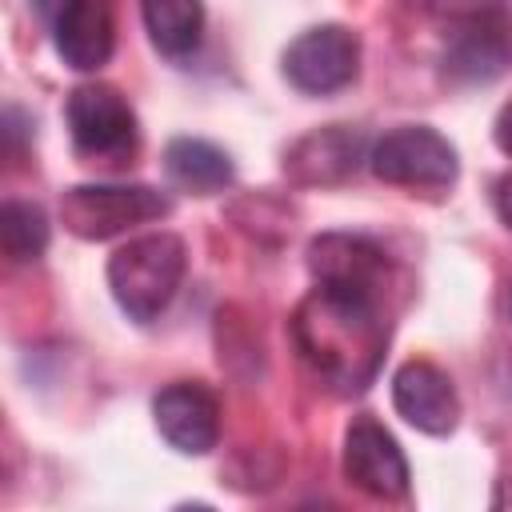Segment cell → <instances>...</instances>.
<instances>
[{
	"instance_id": "1",
	"label": "cell",
	"mask_w": 512,
	"mask_h": 512,
	"mask_svg": "<svg viewBox=\"0 0 512 512\" xmlns=\"http://www.w3.org/2000/svg\"><path fill=\"white\" fill-rule=\"evenodd\" d=\"M376 300L380 296L336 292L316 284V292L296 312V340L316 364V372L344 388H364V380L376 372L388 336Z\"/></svg>"
},
{
	"instance_id": "2",
	"label": "cell",
	"mask_w": 512,
	"mask_h": 512,
	"mask_svg": "<svg viewBox=\"0 0 512 512\" xmlns=\"http://www.w3.org/2000/svg\"><path fill=\"white\" fill-rule=\"evenodd\" d=\"M184 264H188L184 240L172 232H148L116 248L108 260V288L120 312L136 324L156 320L176 296L184 280Z\"/></svg>"
},
{
	"instance_id": "3",
	"label": "cell",
	"mask_w": 512,
	"mask_h": 512,
	"mask_svg": "<svg viewBox=\"0 0 512 512\" xmlns=\"http://www.w3.org/2000/svg\"><path fill=\"white\" fill-rule=\"evenodd\" d=\"M172 200L148 184H76L60 196L64 228L80 240H108L132 224L168 216Z\"/></svg>"
},
{
	"instance_id": "4",
	"label": "cell",
	"mask_w": 512,
	"mask_h": 512,
	"mask_svg": "<svg viewBox=\"0 0 512 512\" xmlns=\"http://www.w3.org/2000/svg\"><path fill=\"white\" fill-rule=\"evenodd\" d=\"M372 172L384 184H404V188H448L460 172L456 148L424 124H404L384 132L372 152H368Z\"/></svg>"
},
{
	"instance_id": "5",
	"label": "cell",
	"mask_w": 512,
	"mask_h": 512,
	"mask_svg": "<svg viewBox=\"0 0 512 512\" xmlns=\"http://www.w3.org/2000/svg\"><path fill=\"white\" fill-rule=\"evenodd\" d=\"M360 72V40L344 24H316L300 32L284 52V76L308 96L340 92Z\"/></svg>"
},
{
	"instance_id": "6",
	"label": "cell",
	"mask_w": 512,
	"mask_h": 512,
	"mask_svg": "<svg viewBox=\"0 0 512 512\" xmlns=\"http://www.w3.org/2000/svg\"><path fill=\"white\" fill-rule=\"evenodd\" d=\"M68 132L84 156H124L136 144V112L112 84H80L68 96Z\"/></svg>"
},
{
	"instance_id": "7",
	"label": "cell",
	"mask_w": 512,
	"mask_h": 512,
	"mask_svg": "<svg viewBox=\"0 0 512 512\" xmlns=\"http://www.w3.org/2000/svg\"><path fill=\"white\" fill-rule=\"evenodd\" d=\"M344 476L376 500H400L408 492V460L400 444L368 416L352 420L344 436Z\"/></svg>"
},
{
	"instance_id": "8",
	"label": "cell",
	"mask_w": 512,
	"mask_h": 512,
	"mask_svg": "<svg viewBox=\"0 0 512 512\" xmlns=\"http://www.w3.org/2000/svg\"><path fill=\"white\" fill-rule=\"evenodd\" d=\"M152 416L160 436L184 456H204L220 440V404L204 384L176 380L160 388L152 400Z\"/></svg>"
},
{
	"instance_id": "9",
	"label": "cell",
	"mask_w": 512,
	"mask_h": 512,
	"mask_svg": "<svg viewBox=\"0 0 512 512\" xmlns=\"http://www.w3.org/2000/svg\"><path fill=\"white\" fill-rule=\"evenodd\" d=\"M308 268L316 284L336 288V292H360V296H380V284L388 276V256L380 244L368 236H348V232H328L312 240L308 248Z\"/></svg>"
},
{
	"instance_id": "10",
	"label": "cell",
	"mask_w": 512,
	"mask_h": 512,
	"mask_svg": "<svg viewBox=\"0 0 512 512\" xmlns=\"http://www.w3.org/2000/svg\"><path fill=\"white\" fill-rule=\"evenodd\" d=\"M392 404L416 432H428V436H448L460 420V396L448 372L428 360H408L396 368Z\"/></svg>"
},
{
	"instance_id": "11",
	"label": "cell",
	"mask_w": 512,
	"mask_h": 512,
	"mask_svg": "<svg viewBox=\"0 0 512 512\" xmlns=\"http://www.w3.org/2000/svg\"><path fill=\"white\" fill-rule=\"evenodd\" d=\"M56 52L76 72H96L116 48V0H64L52 20Z\"/></svg>"
},
{
	"instance_id": "12",
	"label": "cell",
	"mask_w": 512,
	"mask_h": 512,
	"mask_svg": "<svg viewBox=\"0 0 512 512\" xmlns=\"http://www.w3.org/2000/svg\"><path fill=\"white\" fill-rule=\"evenodd\" d=\"M356 160H360V136L332 124V128H320L312 136H304L288 156H284V172H292L296 180H308V184H328V180H344L356 172Z\"/></svg>"
},
{
	"instance_id": "13",
	"label": "cell",
	"mask_w": 512,
	"mask_h": 512,
	"mask_svg": "<svg viewBox=\"0 0 512 512\" xmlns=\"http://www.w3.org/2000/svg\"><path fill=\"white\" fill-rule=\"evenodd\" d=\"M164 172L176 188L196 192V196H212V192L232 184V156L208 140L176 136L164 148Z\"/></svg>"
},
{
	"instance_id": "14",
	"label": "cell",
	"mask_w": 512,
	"mask_h": 512,
	"mask_svg": "<svg viewBox=\"0 0 512 512\" xmlns=\"http://www.w3.org/2000/svg\"><path fill=\"white\" fill-rule=\"evenodd\" d=\"M448 72L456 80H492L504 72L508 64V44L500 36V28H492L488 20L472 16L464 20L456 32H452V44H448Z\"/></svg>"
},
{
	"instance_id": "15",
	"label": "cell",
	"mask_w": 512,
	"mask_h": 512,
	"mask_svg": "<svg viewBox=\"0 0 512 512\" xmlns=\"http://www.w3.org/2000/svg\"><path fill=\"white\" fill-rule=\"evenodd\" d=\"M140 16L148 40L164 56H192L204 36V4L200 0H140Z\"/></svg>"
},
{
	"instance_id": "16",
	"label": "cell",
	"mask_w": 512,
	"mask_h": 512,
	"mask_svg": "<svg viewBox=\"0 0 512 512\" xmlns=\"http://www.w3.org/2000/svg\"><path fill=\"white\" fill-rule=\"evenodd\" d=\"M0 244H4L8 260H16V264H28V260L44 256V248H48V216L36 204L4 200V208H0Z\"/></svg>"
},
{
	"instance_id": "17",
	"label": "cell",
	"mask_w": 512,
	"mask_h": 512,
	"mask_svg": "<svg viewBox=\"0 0 512 512\" xmlns=\"http://www.w3.org/2000/svg\"><path fill=\"white\" fill-rule=\"evenodd\" d=\"M492 204H496V216L512 228V172L496 180V192H492Z\"/></svg>"
},
{
	"instance_id": "18",
	"label": "cell",
	"mask_w": 512,
	"mask_h": 512,
	"mask_svg": "<svg viewBox=\"0 0 512 512\" xmlns=\"http://www.w3.org/2000/svg\"><path fill=\"white\" fill-rule=\"evenodd\" d=\"M492 136H496V148H500L504 156H512V100L500 108V116H496V124H492Z\"/></svg>"
},
{
	"instance_id": "19",
	"label": "cell",
	"mask_w": 512,
	"mask_h": 512,
	"mask_svg": "<svg viewBox=\"0 0 512 512\" xmlns=\"http://www.w3.org/2000/svg\"><path fill=\"white\" fill-rule=\"evenodd\" d=\"M496 508H508L512 504V476L508 480H500V488H496V500H492Z\"/></svg>"
},
{
	"instance_id": "20",
	"label": "cell",
	"mask_w": 512,
	"mask_h": 512,
	"mask_svg": "<svg viewBox=\"0 0 512 512\" xmlns=\"http://www.w3.org/2000/svg\"><path fill=\"white\" fill-rule=\"evenodd\" d=\"M60 4H64V0H36V8H40V12L48 16V20H56V12H60Z\"/></svg>"
},
{
	"instance_id": "21",
	"label": "cell",
	"mask_w": 512,
	"mask_h": 512,
	"mask_svg": "<svg viewBox=\"0 0 512 512\" xmlns=\"http://www.w3.org/2000/svg\"><path fill=\"white\" fill-rule=\"evenodd\" d=\"M508 304H512V296H508Z\"/></svg>"
}]
</instances>
